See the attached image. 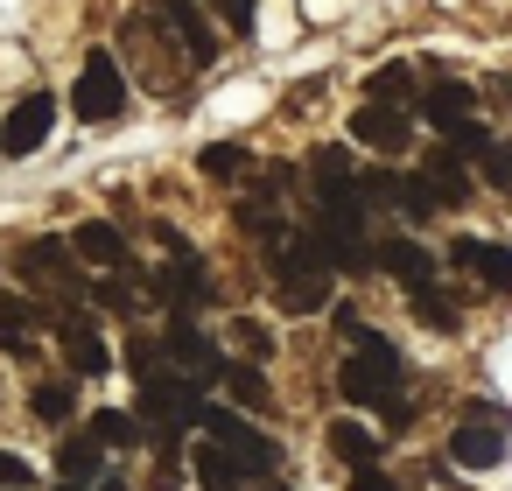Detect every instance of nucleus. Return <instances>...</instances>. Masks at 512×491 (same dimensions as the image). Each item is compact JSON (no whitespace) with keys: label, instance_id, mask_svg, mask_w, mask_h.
Returning <instances> with one entry per match:
<instances>
[{"label":"nucleus","instance_id":"obj_31","mask_svg":"<svg viewBox=\"0 0 512 491\" xmlns=\"http://www.w3.org/2000/svg\"><path fill=\"white\" fill-rule=\"evenodd\" d=\"M365 99H372V106H407V99H414V71H407V64L372 71V78H365Z\"/></svg>","mask_w":512,"mask_h":491},{"label":"nucleus","instance_id":"obj_15","mask_svg":"<svg viewBox=\"0 0 512 491\" xmlns=\"http://www.w3.org/2000/svg\"><path fill=\"white\" fill-rule=\"evenodd\" d=\"M309 183H316V204H344V197H358V169H351V155H344L337 141L309 155Z\"/></svg>","mask_w":512,"mask_h":491},{"label":"nucleus","instance_id":"obj_35","mask_svg":"<svg viewBox=\"0 0 512 491\" xmlns=\"http://www.w3.org/2000/svg\"><path fill=\"white\" fill-rule=\"evenodd\" d=\"M477 162H484V183H491V190H512V148H505V141H491Z\"/></svg>","mask_w":512,"mask_h":491},{"label":"nucleus","instance_id":"obj_8","mask_svg":"<svg viewBox=\"0 0 512 491\" xmlns=\"http://www.w3.org/2000/svg\"><path fill=\"white\" fill-rule=\"evenodd\" d=\"M155 351H162L169 365H183V379H190V386H218V365H225V358L211 351V337H204L190 316H176V323H169V337H155Z\"/></svg>","mask_w":512,"mask_h":491},{"label":"nucleus","instance_id":"obj_23","mask_svg":"<svg viewBox=\"0 0 512 491\" xmlns=\"http://www.w3.org/2000/svg\"><path fill=\"white\" fill-rule=\"evenodd\" d=\"M99 470H106V449L92 435H71L64 428V442H57V484H92Z\"/></svg>","mask_w":512,"mask_h":491},{"label":"nucleus","instance_id":"obj_22","mask_svg":"<svg viewBox=\"0 0 512 491\" xmlns=\"http://www.w3.org/2000/svg\"><path fill=\"white\" fill-rule=\"evenodd\" d=\"M449 456H456L463 470H498L505 435H498V428H484V421H470V428H456V435H449Z\"/></svg>","mask_w":512,"mask_h":491},{"label":"nucleus","instance_id":"obj_14","mask_svg":"<svg viewBox=\"0 0 512 491\" xmlns=\"http://www.w3.org/2000/svg\"><path fill=\"white\" fill-rule=\"evenodd\" d=\"M421 120H428L442 141H449L456 127H470V120H477V99H470V85H463V78H435V85L421 92Z\"/></svg>","mask_w":512,"mask_h":491},{"label":"nucleus","instance_id":"obj_1","mask_svg":"<svg viewBox=\"0 0 512 491\" xmlns=\"http://www.w3.org/2000/svg\"><path fill=\"white\" fill-rule=\"evenodd\" d=\"M400 379H407V358H400V344L393 337H379L372 323L351 337V358L337 365V393L351 400V407H379V400H393L400 393Z\"/></svg>","mask_w":512,"mask_h":491},{"label":"nucleus","instance_id":"obj_36","mask_svg":"<svg viewBox=\"0 0 512 491\" xmlns=\"http://www.w3.org/2000/svg\"><path fill=\"white\" fill-rule=\"evenodd\" d=\"M211 8H218V22L232 36H253V0H211Z\"/></svg>","mask_w":512,"mask_h":491},{"label":"nucleus","instance_id":"obj_13","mask_svg":"<svg viewBox=\"0 0 512 491\" xmlns=\"http://www.w3.org/2000/svg\"><path fill=\"white\" fill-rule=\"evenodd\" d=\"M449 267L477 274L491 295H512V246H498V239H456L449 246Z\"/></svg>","mask_w":512,"mask_h":491},{"label":"nucleus","instance_id":"obj_20","mask_svg":"<svg viewBox=\"0 0 512 491\" xmlns=\"http://www.w3.org/2000/svg\"><path fill=\"white\" fill-rule=\"evenodd\" d=\"M274 309H288V316H323V309H330V274H274Z\"/></svg>","mask_w":512,"mask_h":491},{"label":"nucleus","instance_id":"obj_28","mask_svg":"<svg viewBox=\"0 0 512 491\" xmlns=\"http://www.w3.org/2000/svg\"><path fill=\"white\" fill-rule=\"evenodd\" d=\"M197 169H204L211 183H246V169H253V155H246L239 141H211V148L197 155Z\"/></svg>","mask_w":512,"mask_h":491},{"label":"nucleus","instance_id":"obj_4","mask_svg":"<svg viewBox=\"0 0 512 491\" xmlns=\"http://www.w3.org/2000/svg\"><path fill=\"white\" fill-rule=\"evenodd\" d=\"M309 239H316L323 267H351V274H365V267H372V246H365V211H358V197H344V204H316V225H309Z\"/></svg>","mask_w":512,"mask_h":491},{"label":"nucleus","instance_id":"obj_9","mask_svg":"<svg viewBox=\"0 0 512 491\" xmlns=\"http://www.w3.org/2000/svg\"><path fill=\"white\" fill-rule=\"evenodd\" d=\"M148 8H155V22L169 29V43L183 50V64H211V57H218V36H211V22H204L197 0H148Z\"/></svg>","mask_w":512,"mask_h":491},{"label":"nucleus","instance_id":"obj_32","mask_svg":"<svg viewBox=\"0 0 512 491\" xmlns=\"http://www.w3.org/2000/svg\"><path fill=\"white\" fill-rule=\"evenodd\" d=\"M393 211H407L414 225H428V218H435L442 204L428 197V183H421V176H393Z\"/></svg>","mask_w":512,"mask_h":491},{"label":"nucleus","instance_id":"obj_2","mask_svg":"<svg viewBox=\"0 0 512 491\" xmlns=\"http://www.w3.org/2000/svg\"><path fill=\"white\" fill-rule=\"evenodd\" d=\"M127 106H134L127 64H120L113 50H92V57L78 64V85H71V113H78L85 127H113V120H127Z\"/></svg>","mask_w":512,"mask_h":491},{"label":"nucleus","instance_id":"obj_11","mask_svg":"<svg viewBox=\"0 0 512 491\" xmlns=\"http://www.w3.org/2000/svg\"><path fill=\"white\" fill-rule=\"evenodd\" d=\"M351 141L358 148H379V155H400L407 141H414V120H407V106H358L351 113Z\"/></svg>","mask_w":512,"mask_h":491},{"label":"nucleus","instance_id":"obj_30","mask_svg":"<svg viewBox=\"0 0 512 491\" xmlns=\"http://www.w3.org/2000/svg\"><path fill=\"white\" fill-rule=\"evenodd\" d=\"M92 442H99V449H141V421L120 414V407H99V414H92Z\"/></svg>","mask_w":512,"mask_h":491},{"label":"nucleus","instance_id":"obj_34","mask_svg":"<svg viewBox=\"0 0 512 491\" xmlns=\"http://www.w3.org/2000/svg\"><path fill=\"white\" fill-rule=\"evenodd\" d=\"M197 477H204L211 491H239V470H232V456H225L218 442H204V449H197Z\"/></svg>","mask_w":512,"mask_h":491},{"label":"nucleus","instance_id":"obj_6","mask_svg":"<svg viewBox=\"0 0 512 491\" xmlns=\"http://www.w3.org/2000/svg\"><path fill=\"white\" fill-rule=\"evenodd\" d=\"M15 274L29 288H50V295H85V274H78V253L64 239H29L15 253Z\"/></svg>","mask_w":512,"mask_h":491},{"label":"nucleus","instance_id":"obj_33","mask_svg":"<svg viewBox=\"0 0 512 491\" xmlns=\"http://www.w3.org/2000/svg\"><path fill=\"white\" fill-rule=\"evenodd\" d=\"M232 344L246 351V365H267V358H274V337H267V323H253V316H232Z\"/></svg>","mask_w":512,"mask_h":491},{"label":"nucleus","instance_id":"obj_37","mask_svg":"<svg viewBox=\"0 0 512 491\" xmlns=\"http://www.w3.org/2000/svg\"><path fill=\"white\" fill-rule=\"evenodd\" d=\"M0 491H29V463L0 449Z\"/></svg>","mask_w":512,"mask_h":491},{"label":"nucleus","instance_id":"obj_17","mask_svg":"<svg viewBox=\"0 0 512 491\" xmlns=\"http://www.w3.org/2000/svg\"><path fill=\"white\" fill-rule=\"evenodd\" d=\"M421 183H428V197H435V204H463V197H470V162L442 141V148L421 162Z\"/></svg>","mask_w":512,"mask_h":491},{"label":"nucleus","instance_id":"obj_38","mask_svg":"<svg viewBox=\"0 0 512 491\" xmlns=\"http://www.w3.org/2000/svg\"><path fill=\"white\" fill-rule=\"evenodd\" d=\"M155 358H162L155 337H134V344H127V365H134V372H155Z\"/></svg>","mask_w":512,"mask_h":491},{"label":"nucleus","instance_id":"obj_29","mask_svg":"<svg viewBox=\"0 0 512 491\" xmlns=\"http://www.w3.org/2000/svg\"><path fill=\"white\" fill-rule=\"evenodd\" d=\"M218 379L232 386V400H239V407H274V393H267V372H260V365H246V358L232 365V358H225V365H218Z\"/></svg>","mask_w":512,"mask_h":491},{"label":"nucleus","instance_id":"obj_27","mask_svg":"<svg viewBox=\"0 0 512 491\" xmlns=\"http://www.w3.org/2000/svg\"><path fill=\"white\" fill-rule=\"evenodd\" d=\"M29 407H36V421L71 428V414H78V386H71V379H43V386L29 393Z\"/></svg>","mask_w":512,"mask_h":491},{"label":"nucleus","instance_id":"obj_40","mask_svg":"<svg viewBox=\"0 0 512 491\" xmlns=\"http://www.w3.org/2000/svg\"><path fill=\"white\" fill-rule=\"evenodd\" d=\"M57 491H85V484H57Z\"/></svg>","mask_w":512,"mask_h":491},{"label":"nucleus","instance_id":"obj_18","mask_svg":"<svg viewBox=\"0 0 512 491\" xmlns=\"http://www.w3.org/2000/svg\"><path fill=\"white\" fill-rule=\"evenodd\" d=\"M71 253L92 260V267H120L127 260V232L113 218H85V225H71Z\"/></svg>","mask_w":512,"mask_h":491},{"label":"nucleus","instance_id":"obj_5","mask_svg":"<svg viewBox=\"0 0 512 491\" xmlns=\"http://www.w3.org/2000/svg\"><path fill=\"white\" fill-rule=\"evenodd\" d=\"M120 64H134L155 99H176V85H183V71H169V64H176V43L162 50L148 15H127V22H120Z\"/></svg>","mask_w":512,"mask_h":491},{"label":"nucleus","instance_id":"obj_10","mask_svg":"<svg viewBox=\"0 0 512 491\" xmlns=\"http://www.w3.org/2000/svg\"><path fill=\"white\" fill-rule=\"evenodd\" d=\"M50 120H57V99H50V92H29V99L8 113V127H0V155H8V162L36 155V148L50 141Z\"/></svg>","mask_w":512,"mask_h":491},{"label":"nucleus","instance_id":"obj_16","mask_svg":"<svg viewBox=\"0 0 512 491\" xmlns=\"http://www.w3.org/2000/svg\"><path fill=\"white\" fill-rule=\"evenodd\" d=\"M57 337H64V365H71L78 379L113 372V351H106V337H99L92 323H64V316H57Z\"/></svg>","mask_w":512,"mask_h":491},{"label":"nucleus","instance_id":"obj_12","mask_svg":"<svg viewBox=\"0 0 512 491\" xmlns=\"http://www.w3.org/2000/svg\"><path fill=\"white\" fill-rule=\"evenodd\" d=\"M148 295H155V302H169L176 316H190V309H211V274H204V267H197V253H190V260H169V267L148 281Z\"/></svg>","mask_w":512,"mask_h":491},{"label":"nucleus","instance_id":"obj_25","mask_svg":"<svg viewBox=\"0 0 512 491\" xmlns=\"http://www.w3.org/2000/svg\"><path fill=\"white\" fill-rule=\"evenodd\" d=\"M36 302H22V295H8V302H0V351H8V358H36Z\"/></svg>","mask_w":512,"mask_h":491},{"label":"nucleus","instance_id":"obj_41","mask_svg":"<svg viewBox=\"0 0 512 491\" xmlns=\"http://www.w3.org/2000/svg\"><path fill=\"white\" fill-rule=\"evenodd\" d=\"M274 491H288V484H274Z\"/></svg>","mask_w":512,"mask_h":491},{"label":"nucleus","instance_id":"obj_7","mask_svg":"<svg viewBox=\"0 0 512 491\" xmlns=\"http://www.w3.org/2000/svg\"><path fill=\"white\" fill-rule=\"evenodd\" d=\"M141 414L162 428H190L204 414V386H190L183 372H141Z\"/></svg>","mask_w":512,"mask_h":491},{"label":"nucleus","instance_id":"obj_24","mask_svg":"<svg viewBox=\"0 0 512 491\" xmlns=\"http://www.w3.org/2000/svg\"><path fill=\"white\" fill-rule=\"evenodd\" d=\"M330 456H337L344 470H372V463H379V435L337 414V421H330Z\"/></svg>","mask_w":512,"mask_h":491},{"label":"nucleus","instance_id":"obj_3","mask_svg":"<svg viewBox=\"0 0 512 491\" xmlns=\"http://www.w3.org/2000/svg\"><path fill=\"white\" fill-rule=\"evenodd\" d=\"M197 428L232 456V470H239V477H274V456H281V449H274V435H267V428H253L246 414H232V407H204V414H197Z\"/></svg>","mask_w":512,"mask_h":491},{"label":"nucleus","instance_id":"obj_19","mask_svg":"<svg viewBox=\"0 0 512 491\" xmlns=\"http://www.w3.org/2000/svg\"><path fill=\"white\" fill-rule=\"evenodd\" d=\"M372 267H386L400 288H421V281H435V260H428V246H421V239H407V232H400V239H386V246L372 253Z\"/></svg>","mask_w":512,"mask_h":491},{"label":"nucleus","instance_id":"obj_26","mask_svg":"<svg viewBox=\"0 0 512 491\" xmlns=\"http://www.w3.org/2000/svg\"><path fill=\"white\" fill-rule=\"evenodd\" d=\"M407 302H414V316H421L428 330H442V337H456V330H463V302H456V295H442L435 281L407 288Z\"/></svg>","mask_w":512,"mask_h":491},{"label":"nucleus","instance_id":"obj_21","mask_svg":"<svg viewBox=\"0 0 512 491\" xmlns=\"http://www.w3.org/2000/svg\"><path fill=\"white\" fill-rule=\"evenodd\" d=\"M85 295H92L99 309H120V316H127V309L148 302V274H134V267L120 260V267H106V281H85Z\"/></svg>","mask_w":512,"mask_h":491},{"label":"nucleus","instance_id":"obj_39","mask_svg":"<svg viewBox=\"0 0 512 491\" xmlns=\"http://www.w3.org/2000/svg\"><path fill=\"white\" fill-rule=\"evenodd\" d=\"M351 491H400V484H393V477L372 463V470H351Z\"/></svg>","mask_w":512,"mask_h":491}]
</instances>
